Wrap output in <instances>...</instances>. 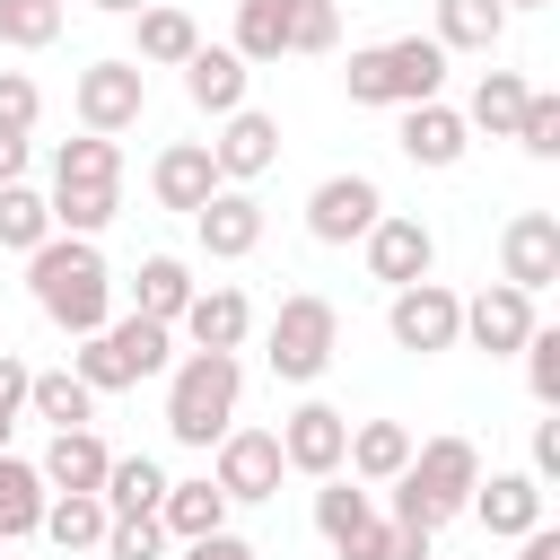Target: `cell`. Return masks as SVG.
<instances>
[{
	"label": "cell",
	"mask_w": 560,
	"mask_h": 560,
	"mask_svg": "<svg viewBox=\"0 0 560 560\" xmlns=\"http://www.w3.org/2000/svg\"><path fill=\"white\" fill-rule=\"evenodd\" d=\"M44 201H52V228L61 236H105L114 210H122V184H52Z\"/></svg>",
	"instance_id": "obj_34"
},
{
	"label": "cell",
	"mask_w": 560,
	"mask_h": 560,
	"mask_svg": "<svg viewBox=\"0 0 560 560\" xmlns=\"http://www.w3.org/2000/svg\"><path fill=\"white\" fill-rule=\"evenodd\" d=\"M332 44H341V9H332V0H298L289 52H332Z\"/></svg>",
	"instance_id": "obj_43"
},
{
	"label": "cell",
	"mask_w": 560,
	"mask_h": 560,
	"mask_svg": "<svg viewBox=\"0 0 560 560\" xmlns=\"http://www.w3.org/2000/svg\"><path fill=\"white\" fill-rule=\"evenodd\" d=\"M44 472L26 464V455H0V542H26L35 525H44Z\"/></svg>",
	"instance_id": "obj_32"
},
{
	"label": "cell",
	"mask_w": 560,
	"mask_h": 560,
	"mask_svg": "<svg viewBox=\"0 0 560 560\" xmlns=\"http://www.w3.org/2000/svg\"><path fill=\"white\" fill-rule=\"evenodd\" d=\"M464 516H472L481 534L516 542V534H534V525H542V481H534V472H490V481H472Z\"/></svg>",
	"instance_id": "obj_18"
},
{
	"label": "cell",
	"mask_w": 560,
	"mask_h": 560,
	"mask_svg": "<svg viewBox=\"0 0 560 560\" xmlns=\"http://www.w3.org/2000/svg\"><path fill=\"white\" fill-rule=\"evenodd\" d=\"M289 26H298V0H236V61L245 70H262V61H280L289 52Z\"/></svg>",
	"instance_id": "obj_29"
},
{
	"label": "cell",
	"mask_w": 560,
	"mask_h": 560,
	"mask_svg": "<svg viewBox=\"0 0 560 560\" xmlns=\"http://www.w3.org/2000/svg\"><path fill=\"white\" fill-rule=\"evenodd\" d=\"M105 464H114V455H105V438H96V429H52V446H44V464H35V472H44V490H96V481H105Z\"/></svg>",
	"instance_id": "obj_25"
},
{
	"label": "cell",
	"mask_w": 560,
	"mask_h": 560,
	"mask_svg": "<svg viewBox=\"0 0 560 560\" xmlns=\"http://www.w3.org/2000/svg\"><path fill=\"white\" fill-rule=\"evenodd\" d=\"M499 9H551V0H499Z\"/></svg>",
	"instance_id": "obj_52"
},
{
	"label": "cell",
	"mask_w": 560,
	"mask_h": 560,
	"mask_svg": "<svg viewBox=\"0 0 560 560\" xmlns=\"http://www.w3.org/2000/svg\"><path fill=\"white\" fill-rule=\"evenodd\" d=\"M508 140H516V149H525V158H542V166H551V158H560V96H551V88H534V96H525V114H516V131H508Z\"/></svg>",
	"instance_id": "obj_40"
},
{
	"label": "cell",
	"mask_w": 560,
	"mask_h": 560,
	"mask_svg": "<svg viewBox=\"0 0 560 560\" xmlns=\"http://www.w3.org/2000/svg\"><path fill=\"white\" fill-rule=\"evenodd\" d=\"M280 429H228L210 446V481L228 490V508H254V499H280Z\"/></svg>",
	"instance_id": "obj_9"
},
{
	"label": "cell",
	"mask_w": 560,
	"mask_h": 560,
	"mask_svg": "<svg viewBox=\"0 0 560 560\" xmlns=\"http://www.w3.org/2000/svg\"><path fill=\"white\" fill-rule=\"evenodd\" d=\"M359 254H368V280H385V289L438 271V236H429V219H411V210H385V219L359 236Z\"/></svg>",
	"instance_id": "obj_11"
},
{
	"label": "cell",
	"mask_w": 560,
	"mask_h": 560,
	"mask_svg": "<svg viewBox=\"0 0 560 560\" xmlns=\"http://www.w3.org/2000/svg\"><path fill=\"white\" fill-rule=\"evenodd\" d=\"M149 192H158V210H201L210 192H219V166H210V140H166L158 149V166H149Z\"/></svg>",
	"instance_id": "obj_19"
},
{
	"label": "cell",
	"mask_w": 560,
	"mask_h": 560,
	"mask_svg": "<svg viewBox=\"0 0 560 560\" xmlns=\"http://www.w3.org/2000/svg\"><path fill=\"white\" fill-rule=\"evenodd\" d=\"M210 166H219V184H262V175L280 166V122H271V114H254V105H236V114H219V140H210Z\"/></svg>",
	"instance_id": "obj_14"
},
{
	"label": "cell",
	"mask_w": 560,
	"mask_h": 560,
	"mask_svg": "<svg viewBox=\"0 0 560 560\" xmlns=\"http://www.w3.org/2000/svg\"><path fill=\"white\" fill-rule=\"evenodd\" d=\"M184 560H254V542L219 525V534H192V542H184Z\"/></svg>",
	"instance_id": "obj_45"
},
{
	"label": "cell",
	"mask_w": 560,
	"mask_h": 560,
	"mask_svg": "<svg viewBox=\"0 0 560 560\" xmlns=\"http://www.w3.org/2000/svg\"><path fill=\"white\" fill-rule=\"evenodd\" d=\"M88 9H105V18H131V9H149V0H88Z\"/></svg>",
	"instance_id": "obj_50"
},
{
	"label": "cell",
	"mask_w": 560,
	"mask_h": 560,
	"mask_svg": "<svg viewBox=\"0 0 560 560\" xmlns=\"http://www.w3.org/2000/svg\"><path fill=\"white\" fill-rule=\"evenodd\" d=\"M385 332H394V350L438 359V350L464 341V298H455L446 280H402V289L385 298Z\"/></svg>",
	"instance_id": "obj_7"
},
{
	"label": "cell",
	"mask_w": 560,
	"mask_h": 560,
	"mask_svg": "<svg viewBox=\"0 0 560 560\" xmlns=\"http://www.w3.org/2000/svg\"><path fill=\"white\" fill-rule=\"evenodd\" d=\"M52 9H70V0H52Z\"/></svg>",
	"instance_id": "obj_54"
},
{
	"label": "cell",
	"mask_w": 560,
	"mask_h": 560,
	"mask_svg": "<svg viewBox=\"0 0 560 560\" xmlns=\"http://www.w3.org/2000/svg\"><path fill=\"white\" fill-rule=\"evenodd\" d=\"M446 52H499L508 35V9L499 0H438V26H429Z\"/></svg>",
	"instance_id": "obj_31"
},
{
	"label": "cell",
	"mask_w": 560,
	"mask_h": 560,
	"mask_svg": "<svg viewBox=\"0 0 560 560\" xmlns=\"http://www.w3.org/2000/svg\"><path fill=\"white\" fill-rule=\"evenodd\" d=\"M376 516V499H368V481H341V472H324V490H315V534L341 551L359 525Z\"/></svg>",
	"instance_id": "obj_35"
},
{
	"label": "cell",
	"mask_w": 560,
	"mask_h": 560,
	"mask_svg": "<svg viewBox=\"0 0 560 560\" xmlns=\"http://www.w3.org/2000/svg\"><path fill=\"white\" fill-rule=\"evenodd\" d=\"M44 236H52V201L35 184H0V245L9 254H35Z\"/></svg>",
	"instance_id": "obj_37"
},
{
	"label": "cell",
	"mask_w": 560,
	"mask_h": 560,
	"mask_svg": "<svg viewBox=\"0 0 560 560\" xmlns=\"http://www.w3.org/2000/svg\"><path fill=\"white\" fill-rule=\"evenodd\" d=\"M96 394H131L140 376H166L175 368V324H158V315H105L88 341H79V359H70Z\"/></svg>",
	"instance_id": "obj_5"
},
{
	"label": "cell",
	"mask_w": 560,
	"mask_h": 560,
	"mask_svg": "<svg viewBox=\"0 0 560 560\" xmlns=\"http://www.w3.org/2000/svg\"><path fill=\"white\" fill-rule=\"evenodd\" d=\"M61 35V9L52 0H0V44L9 52H44Z\"/></svg>",
	"instance_id": "obj_39"
},
{
	"label": "cell",
	"mask_w": 560,
	"mask_h": 560,
	"mask_svg": "<svg viewBox=\"0 0 560 560\" xmlns=\"http://www.w3.org/2000/svg\"><path fill=\"white\" fill-rule=\"evenodd\" d=\"M184 324V341L192 350H245V332H254V306H245V289H192V306L175 315Z\"/></svg>",
	"instance_id": "obj_21"
},
{
	"label": "cell",
	"mask_w": 560,
	"mask_h": 560,
	"mask_svg": "<svg viewBox=\"0 0 560 560\" xmlns=\"http://www.w3.org/2000/svg\"><path fill=\"white\" fill-rule=\"evenodd\" d=\"M534 481H560V420H534Z\"/></svg>",
	"instance_id": "obj_46"
},
{
	"label": "cell",
	"mask_w": 560,
	"mask_h": 560,
	"mask_svg": "<svg viewBox=\"0 0 560 560\" xmlns=\"http://www.w3.org/2000/svg\"><path fill=\"white\" fill-rule=\"evenodd\" d=\"M192 289H201V280H192V262H184V254H149V262H140V280H131V315L175 324V315L192 306Z\"/></svg>",
	"instance_id": "obj_30"
},
{
	"label": "cell",
	"mask_w": 560,
	"mask_h": 560,
	"mask_svg": "<svg viewBox=\"0 0 560 560\" xmlns=\"http://www.w3.org/2000/svg\"><path fill=\"white\" fill-rule=\"evenodd\" d=\"M245 61L228 52V44H192V61H184V96L201 105V114H236L245 105Z\"/></svg>",
	"instance_id": "obj_23"
},
{
	"label": "cell",
	"mask_w": 560,
	"mask_h": 560,
	"mask_svg": "<svg viewBox=\"0 0 560 560\" xmlns=\"http://www.w3.org/2000/svg\"><path fill=\"white\" fill-rule=\"evenodd\" d=\"M158 525H166L175 542H192V534H219V525H228V490H219L210 472H192V481H166V499H158Z\"/></svg>",
	"instance_id": "obj_27"
},
{
	"label": "cell",
	"mask_w": 560,
	"mask_h": 560,
	"mask_svg": "<svg viewBox=\"0 0 560 560\" xmlns=\"http://www.w3.org/2000/svg\"><path fill=\"white\" fill-rule=\"evenodd\" d=\"M236 394H245L236 350H184L175 376H166V438L192 446V455H210L236 429Z\"/></svg>",
	"instance_id": "obj_2"
},
{
	"label": "cell",
	"mask_w": 560,
	"mask_h": 560,
	"mask_svg": "<svg viewBox=\"0 0 560 560\" xmlns=\"http://www.w3.org/2000/svg\"><path fill=\"white\" fill-rule=\"evenodd\" d=\"M499 280L525 289V298H542V289L560 280V219H551V210H516V219L499 228Z\"/></svg>",
	"instance_id": "obj_12"
},
{
	"label": "cell",
	"mask_w": 560,
	"mask_h": 560,
	"mask_svg": "<svg viewBox=\"0 0 560 560\" xmlns=\"http://www.w3.org/2000/svg\"><path fill=\"white\" fill-rule=\"evenodd\" d=\"M70 105H79V131H131L140 114H149V70L131 61V52H105V61H88L79 70V88H70Z\"/></svg>",
	"instance_id": "obj_8"
},
{
	"label": "cell",
	"mask_w": 560,
	"mask_h": 560,
	"mask_svg": "<svg viewBox=\"0 0 560 560\" xmlns=\"http://www.w3.org/2000/svg\"><path fill=\"white\" fill-rule=\"evenodd\" d=\"M332 350H341V306H332V298H315V289L280 298V315H271V341H262L271 376H280V385H315V376L332 368Z\"/></svg>",
	"instance_id": "obj_6"
},
{
	"label": "cell",
	"mask_w": 560,
	"mask_h": 560,
	"mask_svg": "<svg viewBox=\"0 0 560 560\" xmlns=\"http://www.w3.org/2000/svg\"><path fill=\"white\" fill-rule=\"evenodd\" d=\"M472 481H481V446H472V438H429V446H411V464H402L385 490H394V516H402V525L438 534V525L464 516Z\"/></svg>",
	"instance_id": "obj_3"
},
{
	"label": "cell",
	"mask_w": 560,
	"mask_h": 560,
	"mask_svg": "<svg viewBox=\"0 0 560 560\" xmlns=\"http://www.w3.org/2000/svg\"><path fill=\"white\" fill-rule=\"evenodd\" d=\"M96 551H105V560H158V551H166V525H158V516H114Z\"/></svg>",
	"instance_id": "obj_42"
},
{
	"label": "cell",
	"mask_w": 560,
	"mask_h": 560,
	"mask_svg": "<svg viewBox=\"0 0 560 560\" xmlns=\"http://www.w3.org/2000/svg\"><path fill=\"white\" fill-rule=\"evenodd\" d=\"M350 105H420L446 88V44L438 35H394V44H359L341 61Z\"/></svg>",
	"instance_id": "obj_4"
},
{
	"label": "cell",
	"mask_w": 560,
	"mask_h": 560,
	"mask_svg": "<svg viewBox=\"0 0 560 560\" xmlns=\"http://www.w3.org/2000/svg\"><path fill=\"white\" fill-rule=\"evenodd\" d=\"M402 114V131H394V149L411 158V166H429V175H446V166H464V149H472V122L446 105V96H420V105H394Z\"/></svg>",
	"instance_id": "obj_13"
},
{
	"label": "cell",
	"mask_w": 560,
	"mask_h": 560,
	"mask_svg": "<svg viewBox=\"0 0 560 560\" xmlns=\"http://www.w3.org/2000/svg\"><path fill=\"white\" fill-rule=\"evenodd\" d=\"M429 542H438V534H420V525H402V516H368V525L341 542V560H429Z\"/></svg>",
	"instance_id": "obj_38"
},
{
	"label": "cell",
	"mask_w": 560,
	"mask_h": 560,
	"mask_svg": "<svg viewBox=\"0 0 560 560\" xmlns=\"http://www.w3.org/2000/svg\"><path fill=\"white\" fill-rule=\"evenodd\" d=\"M44 122V88L26 70H0V131H35Z\"/></svg>",
	"instance_id": "obj_44"
},
{
	"label": "cell",
	"mask_w": 560,
	"mask_h": 560,
	"mask_svg": "<svg viewBox=\"0 0 560 560\" xmlns=\"http://www.w3.org/2000/svg\"><path fill=\"white\" fill-rule=\"evenodd\" d=\"M26 289H35L44 324H61L70 341H88V332L114 315V271H105L96 236H61V228H52V236L26 254Z\"/></svg>",
	"instance_id": "obj_1"
},
{
	"label": "cell",
	"mask_w": 560,
	"mask_h": 560,
	"mask_svg": "<svg viewBox=\"0 0 560 560\" xmlns=\"http://www.w3.org/2000/svg\"><path fill=\"white\" fill-rule=\"evenodd\" d=\"M516 359H525V385H534V402H542V411H560V332H551V324H534Z\"/></svg>",
	"instance_id": "obj_41"
},
{
	"label": "cell",
	"mask_w": 560,
	"mask_h": 560,
	"mask_svg": "<svg viewBox=\"0 0 560 560\" xmlns=\"http://www.w3.org/2000/svg\"><path fill=\"white\" fill-rule=\"evenodd\" d=\"M26 149H35L26 131H0V184H26Z\"/></svg>",
	"instance_id": "obj_48"
},
{
	"label": "cell",
	"mask_w": 560,
	"mask_h": 560,
	"mask_svg": "<svg viewBox=\"0 0 560 560\" xmlns=\"http://www.w3.org/2000/svg\"><path fill=\"white\" fill-rule=\"evenodd\" d=\"M26 411L52 420V429H96V385L79 368H35L26 376Z\"/></svg>",
	"instance_id": "obj_24"
},
{
	"label": "cell",
	"mask_w": 560,
	"mask_h": 560,
	"mask_svg": "<svg viewBox=\"0 0 560 560\" xmlns=\"http://www.w3.org/2000/svg\"><path fill=\"white\" fill-rule=\"evenodd\" d=\"M105 525H114V516H105V499H96V490H52L35 534H44L52 551H96V542H105Z\"/></svg>",
	"instance_id": "obj_28"
},
{
	"label": "cell",
	"mask_w": 560,
	"mask_h": 560,
	"mask_svg": "<svg viewBox=\"0 0 560 560\" xmlns=\"http://www.w3.org/2000/svg\"><path fill=\"white\" fill-rule=\"evenodd\" d=\"M192 236H201L210 262H245V254L262 245V201H254V184H219V192L192 210Z\"/></svg>",
	"instance_id": "obj_15"
},
{
	"label": "cell",
	"mask_w": 560,
	"mask_h": 560,
	"mask_svg": "<svg viewBox=\"0 0 560 560\" xmlns=\"http://www.w3.org/2000/svg\"><path fill=\"white\" fill-rule=\"evenodd\" d=\"M341 446H350V411H332V402H298L280 420V464L306 472V481L341 472Z\"/></svg>",
	"instance_id": "obj_17"
},
{
	"label": "cell",
	"mask_w": 560,
	"mask_h": 560,
	"mask_svg": "<svg viewBox=\"0 0 560 560\" xmlns=\"http://www.w3.org/2000/svg\"><path fill=\"white\" fill-rule=\"evenodd\" d=\"M0 560H9V542H0Z\"/></svg>",
	"instance_id": "obj_53"
},
{
	"label": "cell",
	"mask_w": 560,
	"mask_h": 560,
	"mask_svg": "<svg viewBox=\"0 0 560 560\" xmlns=\"http://www.w3.org/2000/svg\"><path fill=\"white\" fill-rule=\"evenodd\" d=\"M52 184H122V149L105 131H79L52 149Z\"/></svg>",
	"instance_id": "obj_36"
},
{
	"label": "cell",
	"mask_w": 560,
	"mask_h": 560,
	"mask_svg": "<svg viewBox=\"0 0 560 560\" xmlns=\"http://www.w3.org/2000/svg\"><path fill=\"white\" fill-rule=\"evenodd\" d=\"M9 429H18V411H0V455H9Z\"/></svg>",
	"instance_id": "obj_51"
},
{
	"label": "cell",
	"mask_w": 560,
	"mask_h": 560,
	"mask_svg": "<svg viewBox=\"0 0 560 560\" xmlns=\"http://www.w3.org/2000/svg\"><path fill=\"white\" fill-rule=\"evenodd\" d=\"M96 499H105V516H158V499H166V464H158V455H114L105 481H96Z\"/></svg>",
	"instance_id": "obj_26"
},
{
	"label": "cell",
	"mask_w": 560,
	"mask_h": 560,
	"mask_svg": "<svg viewBox=\"0 0 560 560\" xmlns=\"http://www.w3.org/2000/svg\"><path fill=\"white\" fill-rule=\"evenodd\" d=\"M516 560H560V534H551V525H534V534H516Z\"/></svg>",
	"instance_id": "obj_49"
},
{
	"label": "cell",
	"mask_w": 560,
	"mask_h": 560,
	"mask_svg": "<svg viewBox=\"0 0 560 560\" xmlns=\"http://www.w3.org/2000/svg\"><path fill=\"white\" fill-rule=\"evenodd\" d=\"M534 324H542V315H534V298H525V289H508V280H490V289H472V298H464V341H472V350H490V359H516Z\"/></svg>",
	"instance_id": "obj_16"
},
{
	"label": "cell",
	"mask_w": 560,
	"mask_h": 560,
	"mask_svg": "<svg viewBox=\"0 0 560 560\" xmlns=\"http://www.w3.org/2000/svg\"><path fill=\"white\" fill-rule=\"evenodd\" d=\"M192 44H201L192 9H175V0L131 9V61H140V70H184V61H192Z\"/></svg>",
	"instance_id": "obj_20"
},
{
	"label": "cell",
	"mask_w": 560,
	"mask_h": 560,
	"mask_svg": "<svg viewBox=\"0 0 560 560\" xmlns=\"http://www.w3.org/2000/svg\"><path fill=\"white\" fill-rule=\"evenodd\" d=\"M376 219H385L376 175H324V184L306 192V236H315V245H359Z\"/></svg>",
	"instance_id": "obj_10"
},
{
	"label": "cell",
	"mask_w": 560,
	"mask_h": 560,
	"mask_svg": "<svg viewBox=\"0 0 560 560\" xmlns=\"http://www.w3.org/2000/svg\"><path fill=\"white\" fill-rule=\"evenodd\" d=\"M26 376H35V368H26L18 350H0V411H26Z\"/></svg>",
	"instance_id": "obj_47"
},
{
	"label": "cell",
	"mask_w": 560,
	"mask_h": 560,
	"mask_svg": "<svg viewBox=\"0 0 560 560\" xmlns=\"http://www.w3.org/2000/svg\"><path fill=\"white\" fill-rule=\"evenodd\" d=\"M525 96H534V88H525V70H481V79H472L464 122H472V131H490V140H508V131H516V114H525Z\"/></svg>",
	"instance_id": "obj_33"
},
{
	"label": "cell",
	"mask_w": 560,
	"mask_h": 560,
	"mask_svg": "<svg viewBox=\"0 0 560 560\" xmlns=\"http://www.w3.org/2000/svg\"><path fill=\"white\" fill-rule=\"evenodd\" d=\"M402 464H411V429H402V420H350V446H341V472H350V481L385 490Z\"/></svg>",
	"instance_id": "obj_22"
}]
</instances>
